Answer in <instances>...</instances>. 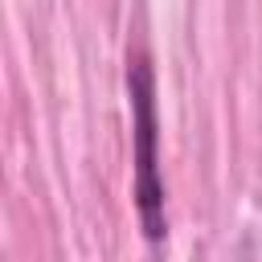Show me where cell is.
<instances>
[{
    "mask_svg": "<svg viewBox=\"0 0 262 262\" xmlns=\"http://www.w3.org/2000/svg\"><path fill=\"white\" fill-rule=\"evenodd\" d=\"M127 98H131V139H135V172H131V192H135V213L147 233V242H160L168 233L164 217V176H160V131H156V78L143 53L127 57Z\"/></svg>",
    "mask_w": 262,
    "mask_h": 262,
    "instance_id": "obj_1",
    "label": "cell"
}]
</instances>
